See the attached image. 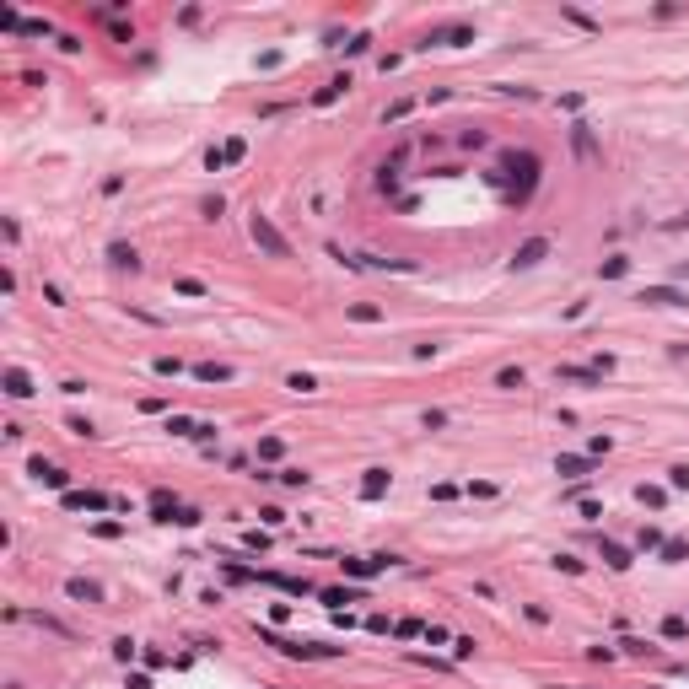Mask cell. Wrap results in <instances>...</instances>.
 I'll return each instance as SVG.
<instances>
[{
	"label": "cell",
	"instance_id": "6da1fadb",
	"mask_svg": "<svg viewBox=\"0 0 689 689\" xmlns=\"http://www.w3.org/2000/svg\"><path fill=\"white\" fill-rule=\"evenodd\" d=\"M501 167L512 173L507 200H512V205H523L528 194H533V183H539V157H533V151H507V157H501Z\"/></svg>",
	"mask_w": 689,
	"mask_h": 689
},
{
	"label": "cell",
	"instance_id": "7a4b0ae2",
	"mask_svg": "<svg viewBox=\"0 0 689 689\" xmlns=\"http://www.w3.org/2000/svg\"><path fill=\"white\" fill-rule=\"evenodd\" d=\"M248 237H253V248H259L264 259H291V243H285V232L269 221L264 210H253V216H248Z\"/></svg>",
	"mask_w": 689,
	"mask_h": 689
},
{
	"label": "cell",
	"instance_id": "3957f363",
	"mask_svg": "<svg viewBox=\"0 0 689 689\" xmlns=\"http://www.w3.org/2000/svg\"><path fill=\"white\" fill-rule=\"evenodd\" d=\"M388 566H393V555H344L340 560V571L356 576V582H366V576H377V571H388Z\"/></svg>",
	"mask_w": 689,
	"mask_h": 689
},
{
	"label": "cell",
	"instance_id": "277c9868",
	"mask_svg": "<svg viewBox=\"0 0 689 689\" xmlns=\"http://www.w3.org/2000/svg\"><path fill=\"white\" fill-rule=\"evenodd\" d=\"M431 43H447V49H458V43H474V27L468 22H447V27H431L426 33V49Z\"/></svg>",
	"mask_w": 689,
	"mask_h": 689
},
{
	"label": "cell",
	"instance_id": "5b68a950",
	"mask_svg": "<svg viewBox=\"0 0 689 689\" xmlns=\"http://www.w3.org/2000/svg\"><path fill=\"white\" fill-rule=\"evenodd\" d=\"M635 302H647V307H689V291H679V285H647Z\"/></svg>",
	"mask_w": 689,
	"mask_h": 689
},
{
	"label": "cell",
	"instance_id": "8992f818",
	"mask_svg": "<svg viewBox=\"0 0 689 689\" xmlns=\"http://www.w3.org/2000/svg\"><path fill=\"white\" fill-rule=\"evenodd\" d=\"M27 474H33V480H38V485H49V490H70V474H65V468H54V464H43V458H33V464H27Z\"/></svg>",
	"mask_w": 689,
	"mask_h": 689
},
{
	"label": "cell",
	"instance_id": "52a82bcc",
	"mask_svg": "<svg viewBox=\"0 0 689 689\" xmlns=\"http://www.w3.org/2000/svg\"><path fill=\"white\" fill-rule=\"evenodd\" d=\"M555 474H566V480H587V474H592V452H560V458H555Z\"/></svg>",
	"mask_w": 689,
	"mask_h": 689
},
{
	"label": "cell",
	"instance_id": "ba28073f",
	"mask_svg": "<svg viewBox=\"0 0 689 689\" xmlns=\"http://www.w3.org/2000/svg\"><path fill=\"white\" fill-rule=\"evenodd\" d=\"M60 501L70 512H108V496H97V490H65Z\"/></svg>",
	"mask_w": 689,
	"mask_h": 689
},
{
	"label": "cell",
	"instance_id": "9c48e42d",
	"mask_svg": "<svg viewBox=\"0 0 689 689\" xmlns=\"http://www.w3.org/2000/svg\"><path fill=\"white\" fill-rule=\"evenodd\" d=\"M549 253V237H528L523 248H517V253H512V269H533V264L544 259Z\"/></svg>",
	"mask_w": 689,
	"mask_h": 689
},
{
	"label": "cell",
	"instance_id": "30bf717a",
	"mask_svg": "<svg viewBox=\"0 0 689 689\" xmlns=\"http://www.w3.org/2000/svg\"><path fill=\"white\" fill-rule=\"evenodd\" d=\"M0 388H6L11 399H27V393H33V377H27L22 366H6V372H0Z\"/></svg>",
	"mask_w": 689,
	"mask_h": 689
},
{
	"label": "cell",
	"instance_id": "8fae6325",
	"mask_svg": "<svg viewBox=\"0 0 689 689\" xmlns=\"http://www.w3.org/2000/svg\"><path fill=\"white\" fill-rule=\"evenodd\" d=\"M65 598H76V603H102V587L86 582V576H70V582H65Z\"/></svg>",
	"mask_w": 689,
	"mask_h": 689
},
{
	"label": "cell",
	"instance_id": "7c38bea8",
	"mask_svg": "<svg viewBox=\"0 0 689 689\" xmlns=\"http://www.w3.org/2000/svg\"><path fill=\"white\" fill-rule=\"evenodd\" d=\"M555 377H560V383H587V388L603 383V372H598V366H555Z\"/></svg>",
	"mask_w": 689,
	"mask_h": 689
},
{
	"label": "cell",
	"instance_id": "4fadbf2b",
	"mask_svg": "<svg viewBox=\"0 0 689 689\" xmlns=\"http://www.w3.org/2000/svg\"><path fill=\"white\" fill-rule=\"evenodd\" d=\"M108 264H113V269H129V275H135V269H141V253H135L129 243H108Z\"/></svg>",
	"mask_w": 689,
	"mask_h": 689
},
{
	"label": "cell",
	"instance_id": "5bb4252c",
	"mask_svg": "<svg viewBox=\"0 0 689 689\" xmlns=\"http://www.w3.org/2000/svg\"><path fill=\"white\" fill-rule=\"evenodd\" d=\"M598 555H603V566H608V571H630V549H625V544L603 539V544H598Z\"/></svg>",
	"mask_w": 689,
	"mask_h": 689
},
{
	"label": "cell",
	"instance_id": "9a60e30c",
	"mask_svg": "<svg viewBox=\"0 0 689 689\" xmlns=\"http://www.w3.org/2000/svg\"><path fill=\"white\" fill-rule=\"evenodd\" d=\"M388 485H393V474H388V468H366V480H361V496H366V501H377V496H383Z\"/></svg>",
	"mask_w": 689,
	"mask_h": 689
},
{
	"label": "cell",
	"instance_id": "2e32d148",
	"mask_svg": "<svg viewBox=\"0 0 689 689\" xmlns=\"http://www.w3.org/2000/svg\"><path fill=\"white\" fill-rule=\"evenodd\" d=\"M344 86H350V76H334L328 86H318V92H312V108H328V102H340Z\"/></svg>",
	"mask_w": 689,
	"mask_h": 689
},
{
	"label": "cell",
	"instance_id": "e0dca14e",
	"mask_svg": "<svg viewBox=\"0 0 689 689\" xmlns=\"http://www.w3.org/2000/svg\"><path fill=\"white\" fill-rule=\"evenodd\" d=\"M194 377H200V383H232V366H221V361H200V366H194Z\"/></svg>",
	"mask_w": 689,
	"mask_h": 689
},
{
	"label": "cell",
	"instance_id": "ac0fdd59",
	"mask_svg": "<svg viewBox=\"0 0 689 689\" xmlns=\"http://www.w3.org/2000/svg\"><path fill=\"white\" fill-rule=\"evenodd\" d=\"M663 544H668V539H663V528H651V523L635 533V549H641V555H657Z\"/></svg>",
	"mask_w": 689,
	"mask_h": 689
},
{
	"label": "cell",
	"instance_id": "d6986e66",
	"mask_svg": "<svg viewBox=\"0 0 689 689\" xmlns=\"http://www.w3.org/2000/svg\"><path fill=\"white\" fill-rule=\"evenodd\" d=\"M571 145H576V157H592V151H598V141H592L587 124H576V129H571Z\"/></svg>",
	"mask_w": 689,
	"mask_h": 689
},
{
	"label": "cell",
	"instance_id": "ffe728a7",
	"mask_svg": "<svg viewBox=\"0 0 689 689\" xmlns=\"http://www.w3.org/2000/svg\"><path fill=\"white\" fill-rule=\"evenodd\" d=\"M635 501H641V507H651V512H663L668 490H663V485H641V490H635Z\"/></svg>",
	"mask_w": 689,
	"mask_h": 689
},
{
	"label": "cell",
	"instance_id": "44dd1931",
	"mask_svg": "<svg viewBox=\"0 0 689 689\" xmlns=\"http://www.w3.org/2000/svg\"><path fill=\"white\" fill-rule=\"evenodd\" d=\"M657 555H663L668 566H679V560H684V555H689V539H668V544L657 549Z\"/></svg>",
	"mask_w": 689,
	"mask_h": 689
},
{
	"label": "cell",
	"instance_id": "7402d4cb",
	"mask_svg": "<svg viewBox=\"0 0 689 689\" xmlns=\"http://www.w3.org/2000/svg\"><path fill=\"white\" fill-rule=\"evenodd\" d=\"M663 635H668V641H684V635H689V619H684V614H668V619H663Z\"/></svg>",
	"mask_w": 689,
	"mask_h": 689
},
{
	"label": "cell",
	"instance_id": "603a6c76",
	"mask_svg": "<svg viewBox=\"0 0 689 689\" xmlns=\"http://www.w3.org/2000/svg\"><path fill=\"white\" fill-rule=\"evenodd\" d=\"M344 312H350L356 324H377V318H383V312H377V307H372V302H350V307H344Z\"/></svg>",
	"mask_w": 689,
	"mask_h": 689
},
{
	"label": "cell",
	"instance_id": "cb8c5ba5",
	"mask_svg": "<svg viewBox=\"0 0 689 689\" xmlns=\"http://www.w3.org/2000/svg\"><path fill=\"white\" fill-rule=\"evenodd\" d=\"M285 388H291V393H312V388H318V377H312V372H291V377H285Z\"/></svg>",
	"mask_w": 689,
	"mask_h": 689
},
{
	"label": "cell",
	"instance_id": "d4e9b609",
	"mask_svg": "<svg viewBox=\"0 0 689 689\" xmlns=\"http://www.w3.org/2000/svg\"><path fill=\"white\" fill-rule=\"evenodd\" d=\"M280 452H285V442H280V436H264V442H259V464H275Z\"/></svg>",
	"mask_w": 689,
	"mask_h": 689
},
{
	"label": "cell",
	"instance_id": "484cf974",
	"mask_svg": "<svg viewBox=\"0 0 689 689\" xmlns=\"http://www.w3.org/2000/svg\"><path fill=\"white\" fill-rule=\"evenodd\" d=\"M523 383H528L523 366H507V372H496V388H507V393H512V388H523Z\"/></svg>",
	"mask_w": 689,
	"mask_h": 689
},
{
	"label": "cell",
	"instance_id": "4316f807",
	"mask_svg": "<svg viewBox=\"0 0 689 689\" xmlns=\"http://www.w3.org/2000/svg\"><path fill=\"white\" fill-rule=\"evenodd\" d=\"M324 603H334V608H340V603H361V592H356V587H328Z\"/></svg>",
	"mask_w": 689,
	"mask_h": 689
},
{
	"label": "cell",
	"instance_id": "83f0119b",
	"mask_svg": "<svg viewBox=\"0 0 689 689\" xmlns=\"http://www.w3.org/2000/svg\"><path fill=\"white\" fill-rule=\"evenodd\" d=\"M173 291H178V296H205V280H194V275H178V280H173Z\"/></svg>",
	"mask_w": 689,
	"mask_h": 689
},
{
	"label": "cell",
	"instance_id": "f1b7e54d",
	"mask_svg": "<svg viewBox=\"0 0 689 689\" xmlns=\"http://www.w3.org/2000/svg\"><path fill=\"white\" fill-rule=\"evenodd\" d=\"M221 151H226V167H232V162H243V157H248V141H243V135H232Z\"/></svg>",
	"mask_w": 689,
	"mask_h": 689
},
{
	"label": "cell",
	"instance_id": "f546056e",
	"mask_svg": "<svg viewBox=\"0 0 689 689\" xmlns=\"http://www.w3.org/2000/svg\"><path fill=\"white\" fill-rule=\"evenodd\" d=\"M409 108H415V102H409V97H399V102H388V113H383V119H388V124H399V119L409 113Z\"/></svg>",
	"mask_w": 689,
	"mask_h": 689
},
{
	"label": "cell",
	"instance_id": "4dcf8cb0",
	"mask_svg": "<svg viewBox=\"0 0 689 689\" xmlns=\"http://www.w3.org/2000/svg\"><path fill=\"white\" fill-rule=\"evenodd\" d=\"M280 480H285V485H296V490H307L312 474H307V468H280Z\"/></svg>",
	"mask_w": 689,
	"mask_h": 689
},
{
	"label": "cell",
	"instance_id": "1f68e13d",
	"mask_svg": "<svg viewBox=\"0 0 689 689\" xmlns=\"http://www.w3.org/2000/svg\"><path fill=\"white\" fill-rule=\"evenodd\" d=\"M625 269H630V259H603V280H619Z\"/></svg>",
	"mask_w": 689,
	"mask_h": 689
},
{
	"label": "cell",
	"instance_id": "d6a6232c",
	"mask_svg": "<svg viewBox=\"0 0 689 689\" xmlns=\"http://www.w3.org/2000/svg\"><path fill=\"white\" fill-rule=\"evenodd\" d=\"M668 485H673V490H689V464H679V468H668Z\"/></svg>",
	"mask_w": 689,
	"mask_h": 689
},
{
	"label": "cell",
	"instance_id": "836d02e7",
	"mask_svg": "<svg viewBox=\"0 0 689 689\" xmlns=\"http://www.w3.org/2000/svg\"><path fill=\"white\" fill-rule=\"evenodd\" d=\"M70 431H76V436H86V442L97 436V426H92V420H81V415H70Z\"/></svg>",
	"mask_w": 689,
	"mask_h": 689
},
{
	"label": "cell",
	"instance_id": "e575fe53",
	"mask_svg": "<svg viewBox=\"0 0 689 689\" xmlns=\"http://www.w3.org/2000/svg\"><path fill=\"white\" fill-rule=\"evenodd\" d=\"M194 426H200V420H183V415H173V420H167V431H178V436H194Z\"/></svg>",
	"mask_w": 689,
	"mask_h": 689
},
{
	"label": "cell",
	"instance_id": "d590c367",
	"mask_svg": "<svg viewBox=\"0 0 689 689\" xmlns=\"http://www.w3.org/2000/svg\"><path fill=\"white\" fill-rule=\"evenodd\" d=\"M243 544H248V549H253V555H264V549H269V533H259V528H253V533H248V539H243Z\"/></svg>",
	"mask_w": 689,
	"mask_h": 689
},
{
	"label": "cell",
	"instance_id": "8d00e7d4",
	"mask_svg": "<svg viewBox=\"0 0 689 689\" xmlns=\"http://www.w3.org/2000/svg\"><path fill=\"white\" fill-rule=\"evenodd\" d=\"M135 651H141V647H135V641H129V635H124V641H113V657H119V663H129V657H135Z\"/></svg>",
	"mask_w": 689,
	"mask_h": 689
},
{
	"label": "cell",
	"instance_id": "74e56055",
	"mask_svg": "<svg viewBox=\"0 0 689 689\" xmlns=\"http://www.w3.org/2000/svg\"><path fill=\"white\" fill-rule=\"evenodd\" d=\"M92 533H97V539H119L124 523H92Z\"/></svg>",
	"mask_w": 689,
	"mask_h": 689
},
{
	"label": "cell",
	"instance_id": "f35d334b",
	"mask_svg": "<svg viewBox=\"0 0 689 689\" xmlns=\"http://www.w3.org/2000/svg\"><path fill=\"white\" fill-rule=\"evenodd\" d=\"M555 566L566 571V576H582V560H576V555H560V560H555Z\"/></svg>",
	"mask_w": 689,
	"mask_h": 689
},
{
	"label": "cell",
	"instance_id": "ab89813d",
	"mask_svg": "<svg viewBox=\"0 0 689 689\" xmlns=\"http://www.w3.org/2000/svg\"><path fill=\"white\" fill-rule=\"evenodd\" d=\"M377 189H383V194H393V189H399V173H393V167H383V178H377Z\"/></svg>",
	"mask_w": 689,
	"mask_h": 689
},
{
	"label": "cell",
	"instance_id": "60d3db41",
	"mask_svg": "<svg viewBox=\"0 0 689 689\" xmlns=\"http://www.w3.org/2000/svg\"><path fill=\"white\" fill-rule=\"evenodd\" d=\"M157 372H162V377H178V372H183V366H178V361H173V356H157Z\"/></svg>",
	"mask_w": 689,
	"mask_h": 689
},
{
	"label": "cell",
	"instance_id": "b9f144b4",
	"mask_svg": "<svg viewBox=\"0 0 689 689\" xmlns=\"http://www.w3.org/2000/svg\"><path fill=\"white\" fill-rule=\"evenodd\" d=\"M259 517H264V528H280V523H285V512H280V507H264Z\"/></svg>",
	"mask_w": 689,
	"mask_h": 689
},
{
	"label": "cell",
	"instance_id": "7bdbcfd3",
	"mask_svg": "<svg viewBox=\"0 0 689 689\" xmlns=\"http://www.w3.org/2000/svg\"><path fill=\"white\" fill-rule=\"evenodd\" d=\"M173 523H178V528H194V523H200V512H194V507H178V517H173Z\"/></svg>",
	"mask_w": 689,
	"mask_h": 689
},
{
	"label": "cell",
	"instance_id": "ee69618b",
	"mask_svg": "<svg viewBox=\"0 0 689 689\" xmlns=\"http://www.w3.org/2000/svg\"><path fill=\"white\" fill-rule=\"evenodd\" d=\"M129 689H151V679H145V673H129Z\"/></svg>",
	"mask_w": 689,
	"mask_h": 689
},
{
	"label": "cell",
	"instance_id": "f6af8a7d",
	"mask_svg": "<svg viewBox=\"0 0 689 689\" xmlns=\"http://www.w3.org/2000/svg\"><path fill=\"white\" fill-rule=\"evenodd\" d=\"M673 226H689V210H684V216H679V221H668V232H673Z\"/></svg>",
	"mask_w": 689,
	"mask_h": 689
},
{
	"label": "cell",
	"instance_id": "bcb514c9",
	"mask_svg": "<svg viewBox=\"0 0 689 689\" xmlns=\"http://www.w3.org/2000/svg\"><path fill=\"white\" fill-rule=\"evenodd\" d=\"M673 275H679V280H689V264H679V269H673Z\"/></svg>",
	"mask_w": 689,
	"mask_h": 689
}]
</instances>
